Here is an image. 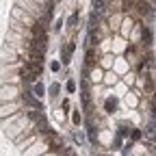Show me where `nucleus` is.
Wrapping results in <instances>:
<instances>
[{
	"label": "nucleus",
	"mask_w": 156,
	"mask_h": 156,
	"mask_svg": "<svg viewBox=\"0 0 156 156\" xmlns=\"http://www.w3.org/2000/svg\"><path fill=\"white\" fill-rule=\"evenodd\" d=\"M22 100H24V104H28V106H33V108H41V102H39L37 98H33V93H24Z\"/></svg>",
	"instance_id": "obj_2"
},
{
	"label": "nucleus",
	"mask_w": 156,
	"mask_h": 156,
	"mask_svg": "<svg viewBox=\"0 0 156 156\" xmlns=\"http://www.w3.org/2000/svg\"><path fill=\"white\" fill-rule=\"evenodd\" d=\"M33 35H35V37H46V28H44V24H41V22L33 26Z\"/></svg>",
	"instance_id": "obj_5"
},
{
	"label": "nucleus",
	"mask_w": 156,
	"mask_h": 156,
	"mask_svg": "<svg viewBox=\"0 0 156 156\" xmlns=\"http://www.w3.org/2000/svg\"><path fill=\"white\" fill-rule=\"evenodd\" d=\"M93 9H95V13H104L106 11V0H93Z\"/></svg>",
	"instance_id": "obj_4"
},
{
	"label": "nucleus",
	"mask_w": 156,
	"mask_h": 156,
	"mask_svg": "<svg viewBox=\"0 0 156 156\" xmlns=\"http://www.w3.org/2000/svg\"><path fill=\"white\" fill-rule=\"evenodd\" d=\"M143 41H145V44H150V41H152V33H150L147 28L143 30Z\"/></svg>",
	"instance_id": "obj_11"
},
{
	"label": "nucleus",
	"mask_w": 156,
	"mask_h": 156,
	"mask_svg": "<svg viewBox=\"0 0 156 156\" xmlns=\"http://www.w3.org/2000/svg\"><path fill=\"white\" fill-rule=\"evenodd\" d=\"M95 61H93V50H89L87 52V65H93Z\"/></svg>",
	"instance_id": "obj_12"
},
{
	"label": "nucleus",
	"mask_w": 156,
	"mask_h": 156,
	"mask_svg": "<svg viewBox=\"0 0 156 156\" xmlns=\"http://www.w3.org/2000/svg\"><path fill=\"white\" fill-rule=\"evenodd\" d=\"M46 52V37H35L33 44H30V54L35 58H41Z\"/></svg>",
	"instance_id": "obj_1"
},
{
	"label": "nucleus",
	"mask_w": 156,
	"mask_h": 156,
	"mask_svg": "<svg viewBox=\"0 0 156 156\" xmlns=\"http://www.w3.org/2000/svg\"><path fill=\"white\" fill-rule=\"evenodd\" d=\"M65 156H76V154H74V150H67V152H65Z\"/></svg>",
	"instance_id": "obj_14"
},
{
	"label": "nucleus",
	"mask_w": 156,
	"mask_h": 156,
	"mask_svg": "<svg viewBox=\"0 0 156 156\" xmlns=\"http://www.w3.org/2000/svg\"><path fill=\"white\" fill-rule=\"evenodd\" d=\"M24 69L33 72L35 76H39V74H41V65H39V61H26V63H24Z\"/></svg>",
	"instance_id": "obj_3"
},
{
	"label": "nucleus",
	"mask_w": 156,
	"mask_h": 156,
	"mask_svg": "<svg viewBox=\"0 0 156 156\" xmlns=\"http://www.w3.org/2000/svg\"><path fill=\"white\" fill-rule=\"evenodd\" d=\"M115 106H117V100L113 98V100H106V111H115Z\"/></svg>",
	"instance_id": "obj_10"
},
{
	"label": "nucleus",
	"mask_w": 156,
	"mask_h": 156,
	"mask_svg": "<svg viewBox=\"0 0 156 156\" xmlns=\"http://www.w3.org/2000/svg\"><path fill=\"white\" fill-rule=\"evenodd\" d=\"M152 115H154V117H156V102H154V104H152Z\"/></svg>",
	"instance_id": "obj_13"
},
{
	"label": "nucleus",
	"mask_w": 156,
	"mask_h": 156,
	"mask_svg": "<svg viewBox=\"0 0 156 156\" xmlns=\"http://www.w3.org/2000/svg\"><path fill=\"white\" fill-rule=\"evenodd\" d=\"M139 11H141L143 15H150V13H152V7H150L147 2H139Z\"/></svg>",
	"instance_id": "obj_8"
},
{
	"label": "nucleus",
	"mask_w": 156,
	"mask_h": 156,
	"mask_svg": "<svg viewBox=\"0 0 156 156\" xmlns=\"http://www.w3.org/2000/svg\"><path fill=\"white\" fill-rule=\"evenodd\" d=\"M22 78H24V80H28V83H33L37 76H35L33 72H28V69H24V67H22Z\"/></svg>",
	"instance_id": "obj_7"
},
{
	"label": "nucleus",
	"mask_w": 156,
	"mask_h": 156,
	"mask_svg": "<svg viewBox=\"0 0 156 156\" xmlns=\"http://www.w3.org/2000/svg\"><path fill=\"white\" fill-rule=\"evenodd\" d=\"M72 52H74V44H67V48H65V52H63V63H69Z\"/></svg>",
	"instance_id": "obj_6"
},
{
	"label": "nucleus",
	"mask_w": 156,
	"mask_h": 156,
	"mask_svg": "<svg viewBox=\"0 0 156 156\" xmlns=\"http://www.w3.org/2000/svg\"><path fill=\"white\" fill-rule=\"evenodd\" d=\"M147 132H150V134H156V117H152V122H150V126H147Z\"/></svg>",
	"instance_id": "obj_9"
}]
</instances>
